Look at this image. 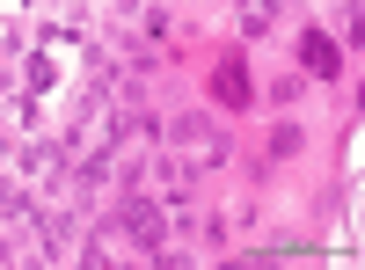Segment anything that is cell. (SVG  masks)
Masks as SVG:
<instances>
[{"label": "cell", "mask_w": 365, "mask_h": 270, "mask_svg": "<svg viewBox=\"0 0 365 270\" xmlns=\"http://www.w3.org/2000/svg\"><path fill=\"white\" fill-rule=\"evenodd\" d=\"M307 66H314V73H329V66H336V51H329V37H307Z\"/></svg>", "instance_id": "cell-1"}]
</instances>
